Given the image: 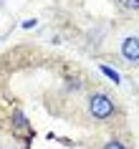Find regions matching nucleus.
<instances>
[{
	"mask_svg": "<svg viewBox=\"0 0 139 149\" xmlns=\"http://www.w3.org/2000/svg\"><path fill=\"white\" fill-rule=\"evenodd\" d=\"M114 114H116V104L109 94H104V91L91 94V99H89V116L94 121H109V119H114Z\"/></svg>",
	"mask_w": 139,
	"mask_h": 149,
	"instance_id": "nucleus-1",
	"label": "nucleus"
},
{
	"mask_svg": "<svg viewBox=\"0 0 139 149\" xmlns=\"http://www.w3.org/2000/svg\"><path fill=\"white\" fill-rule=\"evenodd\" d=\"M124 8H129V10H139V0H119Z\"/></svg>",
	"mask_w": 139,
	"mask_h": 149,
	"instance_id": "nucleus-4",
	"label": "nucleus"
},
{
	"mask_svg": "<svg viewBox=\"0 0 139 149\" xmlns=\"http://www.w3.org/2000/svg\"><path fill=\"white\" fill-rule=\"evenodd\" d=\"M119 51H122V58H124V61L137 63L139 61V38H134V36L124 38L122 46H119Z\"/></svg>",
	"mask_w": 139,
	"mask_h": 149,
	"instance_id": "nucleus-2",
	"label": "nucleus"
},
{
	"mask_svg": "<svg viewBox=\"0 0 139 149\" xmlns=\"http://www.w3.org/2000/svg\"><path fill=\"white\" fill-rule=\"evenodd\" d=\"M104 149H129L124 141H119V139H109L106 144H104Z\"/></svg>",
	"mask_w": 139,
	"mask_h": 149,
	"instance_id": "nucleus-3",
	"label": "nucleus"
}]
</instances>
